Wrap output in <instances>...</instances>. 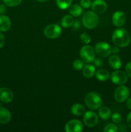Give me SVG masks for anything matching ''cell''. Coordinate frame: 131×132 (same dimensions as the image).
I'll list each match as a JSON object with an SVG mask.
<instances>
[{"instance_id": "obj_2", "label": "cell", "mask_w": 131, "mask_h": 132, "mask_svg": "<svg viewBox=\"0 0 131 132\" xmlns=\"http://www.w3.org/2000/svg\"><path fill=\"white\" fill-rule=\"evenodd\" d=\"M85 104L91 110H96L101 107L102 99L98 93L90 92L85 97Z\"/></svg>"}, {"instance_id": "obj_28", "label": "cell", "mask_w": 131, "mask_h": 132, "mask_svg": "<svg viewBox=\"0 0 131 132\" xmlns=\"http://www.w3.org/2000/svg\"><path fill=\"white\" fill-rule=\"evenodd\" d=\"M112 121L114 123H119L121 121L122 117L121 116L119 113H114L112 115Z\"/></svg>"}, {"instance_id": "obj_7", "label": "cell", "mask_w": 131, "mask_h": 132, "mask_svg": "<svg viewBox=\"0 0 131 132\" xmlns=\"http://www.w3.org/2000/svg\"><path fill=\"white\" fill-rule=\"evenodd\" d=\"M129 95L130 92L128 88L125 86H119L114 91V99L118 103H123L127 100Z\"/></svg>"}, {"instance_id": "obj_37", "label": "cell", "mask_w": 131, "mask_h": 132, "mask_svg": "<svg viewBox=\"0 0 131 132\" xmlns=\"http://www.w3.org/2000/svg\"><path fill=\"white\" fill-rule=\"evenodd\" d=\"M126 105H127V107L128 108V109L131 110V98L127 99V103H126Z\"/></svg>"}, {"instance_id": "obj_21", "label": "cell", "mask_w": 131, "mask_h": 132, "mask_svg": "<svg viewBox=\"0 0 131 132\" xmlns=\"http://www.w3.org/2000/svg\"><path fill=\"white\" fill-rule=\"evenodd\" d=\"M98 114L100 118L104 120H107L110 118L112 116V112L110 108L107 106H102L100 108L98 111Z\"/></svg>"}, {"instance_id": "obj_27", "label": "cell", "mask_w": 131, "mask_h": 132, "mask_svg": "<svg viewBox=\"0 0 131 132\" xmlns=\"http://www.w3.org/2000/svg\"><path fill=\"white\" fill-rule=\"evenodd\" d=\"M80 41H82L83 43L86 44V45H88L89 44V43L91 42V37L89 36L88 34H87L86 32L82 34L80 36Z\"/></svg>"}, {"instance_id": "obj_24", "label": "cell", "mask_w": 131, "mask_h": 132, "mask_svg": "<svg viewBox=\"0 0 131 132\" xmlns=\"http://www.w3.org/2000/svg\"><path fill=\"white\" fill-rule=\"evenodd\" d=\"M73 68L76 70L80 71L81 70H82V68H83L84 65H83V62L82 61V59H75L73 62Z\"/></svg>"}, {"instance_id": "obj_30", "label": "cell", "mask_w": 131, "mask_h": 132, "mask_svg": "<svg viewBox=\"0 0 131 132\" xmlns=\"http://www.w3.org/2000/svg\"><path fill=\"white\" fill-rule=\"evenodd\" d=\"M94 65L96 67H101L104 64V61L100 58H95L93 61Z\"/></svg>"}, {"instance_id": "obj_25", "label": "cell", "mask_w": 131, "mask_h": 132, "mask_svg": "<svg viewBox=\"0 0 131 132\" xmlns=\"http://www.w3.org/2000/svg\"><path fill=\"white\" fill-rule=\"evenodd\" d=\"M4 3L10 7L18 6L22 2V0H3Z\"/></svg>"}, {"instance_id": "obj_13", "label": "cell", "mask_w": 131, "mask_h": 132, "mask_svg": "<svg viewBox=\"0 0 131 132\" xmlns=\"http://www.w3.org/2000/svg\"><path fill=\"white\" fill-rule=\"evenodd\" d=\"M113 23L117 27H121L126 21V15L123 12L116 11L113 15Z\"/></svg>"}, {"instance_id": "obj_23", "label": "cell", "mask_w": 131, "mask_h": 132, "mask_svg": "<svg viewBox=\"0 0 131 132\" xmlns=\"http://www.w3.org/2000/svg\"><path fill=\"white\" fill-rule=\"evenodd\" d=\"M73 0H57V5L59 9L66 10L71 6Z\"/></svg>"}, {"instance_id": "obj_3", "label": "cell", "mask_w": 131, "mask_h": 132, "mask_svg": "<svg viewBox=\"0 0 131 132\" xmlns=\"http://www.w3.org/2000/svg\"><path fill=\"white\" fill-rule=\"evenodd\" d=\"M82 24L88 29H93L98 25L99 22L98 14L93 11H87L83 14L82 18Z\"/></svg>"}, {"instance_id": "obj_34", "label": "cell", "mask_w": 131, "mask_h": 132, "mask_svg": "<svg viewBox=\"0 0 131 132\" xmlns=\"http://www.w3.org/2000/svg\"><path fill=\"white\" fill-rule=\"evenodd\" d=\"M119 52V49L118 48V46H114L113 47H111V52H113V54H116L117 53H118Z\"/></svg>"}, {"instance_id": "obj_35", "label": "cell", "mask_w": 131, "mask_h": 132, "mask_svg": "<svg viewBox=\"0 0 131 132\" xmlns=\"http://www.w3.org/2000/svg\"><path fill=\"white\" fill-rule=\"evenodd\" d=\"M6 12V7L2 4H0V15L4 14Z\"/></svg>"}, {"instance_id": "obj_10", "label": "cell", "mask_w": 131, "mask_h": 132, "mask_svg": "<svg viewBox=\"0 0 131 132\" xmlns=\"http://www.w3.org/2000/svg\"><path fill=\"white\" fill-rule=\"evenodd\" d=\"M83 130V125L78 119H72L67 122L65 131L67 132H80Z\"/></svg>"}, {"instance_id": "obj_11", "label": "cell", "mask_w": 131, "mask_h": 132, "mask_svg": "<svg viewBox=\"0 0 131 132\" xmlns=\"http://www.w3.org/2000/svg\"><path fill=\"white\" fill-rule=\"evenodd\" d=\"M92 11L97 14H101L107 9V3L104 0H95L91 4Z\"/></svg>"}, {"instance_id": "obj_4", "label": "cell", "mask_w": 131, "mask_h": 132, "mask_svg": "<svg viewBox=\"0 0 131 132\" xmlns=\"http://www.w3.org/2000/svg\"><path fill=\"white\" fill-rule=\"evenodd\" d=\"M95 50L90 45H84L80 50V57L82 61L85 63H90L93 62L95 59Z\"/></svg>"}, {"instance_id": "obj_1", "label": "cell", "mask_w": 131, "mask_h": 132, "mask_svg": "<svg viewBox=\"0 0 131 132\" xmlns=\"http://www.w3.org/2000/svg\"><path fill=\"white\" fill-rule=\"evenodd\" d=\"M112 40L116 46L124 48L129 45L130 43V36L125 28H118L113 32Z\"/></svg>"}, {"instance_id": "obj_36", "label": "cell", "mask_w": 131, "mask_h": 132, "mask_svg": "<svg viewBox=\"0 0 131 132\" xmlns=\"http://www.w3.org/2000/svg\"><path fill=\"white\" fill-rule=\"evenodd\" d=\"M127 121L128 126H129L130 128H131V112L128 115V116H127Z\"/></svg>"}, {"instance_id": "obj_12", "label": "cell", "mask_w": 131, "mask_h": 132, "mask_svg": "<svg viewBox=\"0 0 131 132\" xmlns=\"http://www.w3.org/2000/svg\"><path fill=\"white\" fill-rule=\"evenodd\" d=\"M14 94L10 89L8 88H0V101L3 103H11L14 99Z\"/></svg>"}, {"instance_id": "obj_18", "label": "cell", "mask_w": 131, "mask_h": 132, "mask_svg": "<svg viewBox=\"0 0 131 132\" xmlns=\"http://www.w3.org/2000/svg\"><path fill=\"white\" fill-rule=\"evenodd\" d=\"M71 111L74 116H81L84 114V113L86 112V108L82 104L77 103L72 106Z\"/></svg>"}, {"instance_id": "obj_6", "label": "cell", "mask_w": 131, "mask_h": 132, "mask_svg": "<svg viewBox=\"0 0 131 132\" xmlns=\"http://www.w3.org/2000/svg\"><path fill=\"white\" fill-rule=\"evenodd\" d=\"M96 54L101 57H107L111 54V46L105 42H99L95 47Z\"/></svg>"}, {"instance_id": "obj_32", "label": "cell", "mask_w": 131, "mask_h": 132, "mask_svg": "<svg viewBox=\"0 0 131 132\" xmlns=\"http://www.w3.org/2000/svg\"><path fill=\"white\" fill-rule=\"evenodd\" d=\"M80 23L79 21L78 20H76L75 21H74L73 24V28L75 30H78L80 28Z\"/></svg>"}, {"instance_id": "obj_19", "label": "cell", "mask_w": 131, "mask_h": 132, "mask_svg": "<svg viewBox=\"0 0 131 132\" xmlns=\"http://www.w3.org/2000/svg\"><path fill=\"white\" fill-rule=\"evenodd\" d=\"M96 77L98 81H105L108 80L110 77V73L107 70L104 68L99 69L95 73Z\"/></svg>"}, {"instance_id": "obj_9", "label": "cell", "mask_w": 131, "mask_h": 132, "mask_svg": "<svg viewBox=\"0 0 131 132\" xmlns=\"http://www.w3.org/2000/svg\"><path fill=\"white\" fill-rule=\"evenodd\" d=\"M83 121L86 126L92 128L96 126L98 122V117L95 112L92 111H87L84 113Z\"/></svg>"}, {"instance_id": "obj_8", "label": "cell", "mask_w": 131, "mask_h": 132, "mask_svg": "<svg viewBox=\"0 0 131 132\" xmlns=\"http://www.w3.org/2000/svg\"><path fill=\"white\" fill-rule=\"evenodd\" d=\"M110 77L112 82L118 85H124L128 81V76L127 73L123 71L118 70L113 72L111 75H110Z\"/></svg>"}, {"instance_id": "obj_17", "label": "cell", "mask_w": 131, "mask_h": 132, "mask_svg": "<svg viewBox=\"0 0 131 132\" xmlns=\"http://www.w3.org/2000/svg\"><path fill=\"white\" fill-rule=\"evenodd\" d=\"M96 73L95 66L92 64H87L82 68V74L86 78H91Z\"/></svg>"}, {"instance_id": "obj_16", "label": "cell", "mask_w": 131, "mask_h": 132, "mask_svg": "<svg viewBox=\"0 0 131 132\" xmlns=\"http://www.w3.org/2000/svg\"><path fill=\"white\" fill-rule=\"evenodd\" d=\"M109 63L110 67L114 70H118L121 67V61L118 55H111L109 58Z\"/></svg>"}, {"instance_id": "obj_29", "label": "cell", "mask_w": 131, "mask_h": 132, "mask_svg": "<svg viewBox=\"0 0 131 132\" xmlns=\"http://www.w3.org/2000/svg\"><path fill=\"white\" fill-rule=\"evenodd\" d=\"M91 0H81L80 5L83 9H89L91 6Z\"/></svg>"}, {"instance_id": "obj_14", "label": "cell", "mask_w": 131, "mask_h": 132, "mask_svg": "<svg viewBox=\"0 0 131 132\" xmlns=\"http://www.w3.org/2000/svg\"><path fill=\"white\" fill-rule=\"evenodd\" d=\"M12 115L10 111L4 107H0V124L5 125L10 122Z\"/></svg>"}, {"instance_id": "obj_20", "label": "cell", "mask_w": 131, "mask_h": 132, "mask_svg": "<svg viewBox=\"0 0 131 132\" xmlns=\"http://www.w3.org/2000/svg\"><path fill=\"white\" fill-rule=\"evenodd\" d=\"M69 12L72 16L78 17L83 12V9L81 5L74 4L69 7Z\"/></svg>"}, {"instance_id": "obj_5", "label": "cell", "mask_w": 131, "mask_h": 132, "mask_svg": "<svg viewBox=\"0 0 131 132\" xmlns=\"http://www.w3.org/2000/svg\"><path fill=\"white\" fill-rule=\"evenodd\" d=\"M62 29L57 24H51L47 26L44 29V34L49 39H56L60 36Z\"/></svg>"}, {"instance_id": "obj_38", "label": "cell", "mask_w": 131, "mask_h": 132, "mask_svg": "<svg viewBox=\"0 0 131 132\" xmlns=\"http://www.w3.org/2000/svg\"><path fill=\"white\" fill-rule=\"evenodd\" d=\"M37 1L41 3H44V2H46V1H48V0H37Z\"/></svg>"}, {"instance_id": "obj_22", "label": "cell", "mask_w": 131, "mask_h": 132, "mask_svg": "<svg viewBox=\"0 0 131 132\" xmlns=\"http://www.w3.org/2000/svg\"><path fill=\"white\" fill-rule=\"evenodd\" d=\"M74 19L71 15H66L62 18L61 20V25L63 28H69L73 26Z\"/></svg>"}, {"instance_id": "obj_26", "label": "cell", "mask_w": 131, "mask_h": 132, "mask_svg": "<svg viewBox=\"0 0 131 132\" xmlns=\"http://www.w3.org/2000/svg\"><path fill=\"white\" fill-rule=\"evenodd\" d=\"M118 131V127L113 123L108 124L105 126L104 129V132H116Z\"/></svg>"}, {"instance_id": "obj_33", "label": "cell", "mask_w": 131, "mask_h": 132, "mask_svg": "<svg viewBox=\"0 0 131 132\" xmlns=\"http://www.w3.org/2000/svg\"><path fill=\"white\" fill-rule=\"evenodd\" d=\"M5 43V36H3L1 32H0V48L3 47L4 46Z\"/></svg>"}, {"instance_id": "obj_15", "label": "cell", "mask_w": 131, "mask_h": 132, "mask_svg": "<svg viewBox=\"0 0 131 132\" xmlns=\"http://www.w3.org/2000/svg\"><path fill=\"white\" fill-rule=\"evenodd\" d=\"M11 27V21L10 18L5 15H0V31L6 32Z\"/></svg>"}, {"instance_id": "obj_31", "label": "cell", "mask_w": 131, "mask_h": 132, "mask_svg": "<svg viewBox=\"0 0 131 132\" xmlns=\"http://www.w3.org/2000/svg\"><path fill=\"white\" fill-rule=\"evenodd\" d=\"M125 71L127 76H128L131 78V62L127 64L125 67Z\"/></svg>"}]
</instances>
